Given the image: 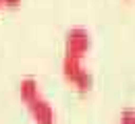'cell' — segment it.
Instances as JSON below:
<instances>
[{
	"instance_id": "1",
	"label": "cell",
	"mask_w": 135,
	"mask_h": 124,
	"mask_svg": "<svg viewBox=\"0 0 135 124\" xmlns=\"http://www.w3.org/2000/svg\"><path fill=\"white\" fill-rule=\"evenodd\" d=\"M19 97L25 104L33 124H56V110L50 99L42 93L37 79L23 77L19 81Z\"/></svg>"
},
{
	"instance_id": "2",
	"label": "cell",
	"mask_w": 135,
	"mask_h": 124,
	"mask_svg": "<svg viewBox=\"0 0 135 124\" xmlns=\"http://www.w3.org/2000/svg\"><path fill=\"white\" fill-rule=\"evenodd\" d=\"M60 71H62L65 81H67L69 85H73L81 95H85V93L91 91V87H94V74H91L89 68L83 64V58H75V56L62 54Z\"/></svg>"
},
{
	"instance_id": "3",
	"label": "cell",
	"mask_w": 135,
	"mask_h": 124,
	"mask_svg": "<svg viewBox=\"0 0 135 124\" xmlns=\"http://www.w3.org/2000/svg\"><path fill=\"white\" fill-rule=\"evenodd\" d=\"M91 50V33L85 27H71L65 33V54L75 58H85Z\"/></svg>"
},
{
	"instance_id": "4",
	"label": "cell",
	"mask_w": 135,
	"mask_h": 124,
	"mask_svg": "<svg viewBox=\"0 0 135 124\" xmlns=\"http://www.w3.org/2000/svg\"><path fill=\"white\" fill-rule=\"evenodd\" d=\"M118 124H135V110H133V107L123 110V114H120V122H118Z\"/></svg>"
},
{
	"instance_id": "5",
	"label": "cell",
	"mask_w": 135,
	"mask_h": 124,
	"mask_svg": "<svg viewBox=\"0 0 135 124\" xmlns=\"http://www.w3.org/2000/svg\"><path fill=\"white\" fill-rule=\"evenodd\" d=\"M17 4H21V0H4V6H17Z\"/></svg>"
},
{
	"instance_id": "6",
	"label": "cell",
	"mask_w": 135,
	"mask_h": 124,
	"mask_svg": "<svg viewBox=\"0 0 135 124\" xmlns=\"http://www.w3.org/2000/svg\"><path fill=\"white\" fill-rule=\"evenodd\" d=\"M2 8H4V0H0V10H2Z\"/></svg>"
}]
</instances>
